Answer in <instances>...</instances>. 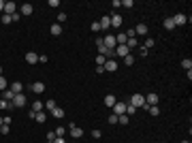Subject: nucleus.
<instances>
[{
  "mask_svg": "<svg viewBox=\"0 0 192 143\" xmlns=\"http://www.w3.org/2000/svg\"><path fill=\"white\" fill-rule=\"evenodd\" d=\"M145 103H147L149 107H152V105H158V94L156 92H149V94L145 96Z\"/></svg>",
  "mask_w": 192,
  "mask_h": 143,
  "instance_id": "12",
  "label": "nucleus"
},
{
  "mask_svg": "<svg viewBox=\"0 0 192 143\" xmlns=\"http://www.w3.org/2000/svg\"><path fill=\"white\" fill-rule=\"evenodd\" d=\"M49 7H60V0H49Z\"/></svg>",
  "mask_w": 192,
  "mask_h": 143,
  "instance_id": "47",
  "label": "nucleus"
},
{
  "mask_svg": "<svg viewBox=\"0 0 192 143\" xmlns=\"http://www.w3.org/2000/svg\"><path fill=\"white\" fill-rule=\"evenodd\" d=\"M7 88H9V84H7V79H4V77L0 75V92H4Z\"/></svg>",
  "mask_w": 192,
  "mask_h": 143,
  "instance_id": "34",
  "label": "nucleus"
},
{
  "mask_svg": "<svg viewBox=\"0 0 192 143\" xmlns=\"http://www.w3.org/2000/svg\"><path fill=\"white\" fill-rule=\"evenodd\" d=\"M43 107H45V105H43L41 100H34V105H32V111H34V113H38V111H43Z\"/></svg>",
  "mask_w": 192,
  "mask_h": 143,
  "instance_id": "29",
  "label": "nucleus"
},
{
  "mask_svg": "<svg viewBox=\"0 0 192 143\" xmlns=\"http://www.w3.org/2000/svg\"><path fill=\"white\" fill-rule=\"evenodd\" d=\"M2 24H11V15H2Z\"/></svg>",
  "mask_w": 192,
  "mask_h": 143,
  "instance_id": "42",
  "label": "nucleus"
},
{
  "mask_svg": "<svg viewBox=\"0 0 192 143\" xmlns=\"http://www.w3.org/2000/svg\"><path fill=\"white\" fill-rule=\"evenodd\" d=\"M171 19H173V24H175V28H177V26H186V24H188V17H186L184 13H177V15H173Z\"/></svg>",
  "mask_w": 192,
  "mask_h": 143,
  "instance_id": "4",
  "label": "nucleus"
},
{
  "mask_svg": "<svg viewBox=\"0 0 192 143\" xmlns=\"http://www.w3.org/2000/svg\"><path fill=\"white\" fill-rule=\"evenodd\" d=\"M92 30H94V32H100V24L94 22V24H92Z\"/></svg>",
  "mask_w": 192,
  "mask_h": 143,
  "instance_id": "43",
  "label": "nucleus"
},
{
  "mask_svg": "<svg viewBox=\"0 0 192 143\" xmlns=\"http://www.w3.org/2000/svg\"><path fill=\"white\" fill-rule=\"evenodd\" d=\"M11 103H13V107H15V109H19V107H26L28 98H26V94H24V92H19V94H15V98H13Z\"/></svg>",
  "mask_w": 192,
  "mask_h": 143,
  "instance_id": "1",
  "label": "nucleus"
},
{
  "mask_svg": "<svg viewBox=\"0 0 192 143\" xmlns=\"http://www.w3.org/2000/svg\"><path fill=\"white\" fill-rule=\"evenodd\" d=\"M115 103H118V98H115L113 94H107V96H105V107H109V109H111L113 105H115Z\"/></svg>",
  "mask_w": 192,
  "mask_h": 143,
  "instance_id": "15",
  "label": "nucleus"
},
{
  "mask_svg": "<svg viewBox=\"0 0 192 143\" xmlns=\"http://www.w3.org/2000/svg\"><path fill=\"white\" fill-rule=\"evenodd\" d=\"M0 132H2V135H9V124H2V126H0Z\"/></svg>",
  "mask_w": 192,
  "mask_h": 143,
  "instance_id": "40",
  "label": "nucleus"
},
{
  "mask_svg": "<svg viewBox=\"0 0 192 143\" xmlns=\"http://www.w3.org/2000/svg\"><path fill=\"white\" fill-rule=\"evenodd\" d=\"M51 34H53V36H60L62 34V26L60 24H51Z\"/></svg>",
  "mask_w": 192,
  "mask_h": 143,
  "instance_id": "22",
  "label": "nucleus"
},
{
  "mask_svg": "<svg viewBox=\"0 0 192 143\" xmlns=\"http://www.w3.org/2000/svg\"><path fill=\"white\" fill-rule=\"evenodd\" d=\"M122 7H126V9H130V7H132V0H124V2H122Z\"/></svg>",
  "mask_w": 192,
  "mask_h": 143,
  "instance_id": "45",
  "label": "nucleus"
},
{
  "mask_svg": "<svg viewBox=\"0 0 192 143\" xmlns=\"http://www.w3.org/2000/svg\"><path fill=\"white\" fill-rule=\"evenodd\" d=\"M149 32V28H147V24H137V28H134V34H139V36H145Z\"/></svg>",
  "mask_w": 192,
  "mask_h": 143,
  "instance_id": "11",
  "label": "nucleus"
},
{
  "mask_svg": "<svg viewBox=\"0 0 192 143\" xmlns=\"http://www.w3.org/2000/svg\"><path fill=\"white\" fill-rule=\"evenodd\" d=\"M0 13H4V2L0 0Z\"/></svg>",
  "mask_w": 192,
  "mask_h": 143,
  "instance_id": "50",
  "label": "nucleus"
},
{
  "mask_svg": "<svg viewBox=\"0 0 192 143\" xmlns=\"http://www.w3.org/2000/svg\"><path fill=\"white\" fill-rule=\"evenodd\" d=\"M111 109H113V115H124V113H126V103H120V100H118Z\"/></svg>",
  "mask_w": 192,
  "mask_h": 143,
  "instance_id": "5",
  "label": "nucleus"
},
{
  "mask_svg": "<svg viewBox=\"0 0 192 143\" xmlns=\"http://www.w3.org/2000/svg\"><path fill=\"white\" fill-rule=\"evenodd\" d=\"M98 24H100V30H109V28H111V17H109V15H107V17H103Z\"/></svg>",
  "mask_w": 192,
  "mask_h": 143,
  "instance_id": "16",
  "label": "nucleus"
},
{
  "mask_svg": "<svg viewBox=\"0 0 192 143\" xmlns=\"http://www.w3.org/2000/svg\"><path fill=\"white\" fill-rule=\"evenodd\" d=\"M45 107H47L49 111H51V109L56 107V100H47V103H45Z\"/></svg>",
  "mask_w": 192,
  "mask_h": 143,
  "instance_id": "41",
  "label": "nucleus"
},
{
  "mask_svg": "<svg viewBox=\"0 0 192 143\" xmlns=\"http://www.w3.org/2000/svg\"><path fill=\"white\" fill-rule=\"evenodd\" d=\"M124 64H126V66H132V64H134V56H132V54H128V56L124 58Z\"/></svg>",
  "mask_w": 192,
  "mask_h": 143,
  "instance_id": "33",
  "label": "nucleus"
},
{
  "mask_svg": "<svg viewBox=\"0 0 192 143\" xmlns=\"http://www.w3.org/2000/svg\"><path fill=\"white\" fill-rule=\"evenodd\" d=\"M103 43H105V47L111 49V51H115V47H118V43H115V36H113V34H107L105 38H103Z\"/></svg>",
  "mask_w": 192,
  "mask_h": 143,
  "instance_id": "3",
  "label": "nucleus"
},
{
  "mask_svg": "<svg viewBox=\"0 0 192 143\" xmlns=\"http://www.w3.org/2000/svg\"><path fill=\"white\" fill-rule=\"evenodd\" d=\"M68 126H71V137L73 139H81V137H83V130H81L79 126H75V124H68Z\"/></svg>",
  "mask_w": 192,
  "mask_h": 143,
  "instance_id": "10",
  "label": "nucleus"
},
{
  "mask_svg": "<svg viewBox=\"0 0 192 143\" xmlns=\"http://www.w3.org/2000/svg\"><path fill=\"white\" fill-rule=\"evenodd\" d=\"M107 122H109V124H118V115H113V113H111V115L107 118Z\"/></svg>",
  "mask_w": 192,
  "mask_h": 143,
  "instance_id": "39",
  "label": "nucleus"
},
{
  "mask_svg": "<svg viewBox=\"0 0 192 143\" xmlns=\"http://www.w3.org/2000/svg\"><path fill=\"white\" fill-rule=\"evenodd\" d=\"M9 90H13V92H15V94H19V92H22V90H24V85L19 84V81H15V84H13L11 88H9Z\"/></svg>",
  "mask_w": 192,
  "mask_h": 143,
  "instance_id": "26",
  "label": "nucleus"
},
{
  "mask_svg": "<svg viewBox=\"0 0 192 143\" xmlns=\"http://www.w3.org/2000/svg\"><path fill=\"white\" fill-rule=\"evenodd\" d=\"M111 26H113V28H120L122 26V17L120 15H111Z\"/></svg>",
  "mask_w": 192,
  "mask_h": 143,
  "instance_id": "21",
  "label": "nucleus"
},
{
  "mask_svg": "<svg viewBox=\"0 0 192 143\" xmlns=\"http://www.w3.org/2000/svg\"><path fill=\"white\" fill-rule=\"evenodd\" d=\"M34 120H36V122H38V124H43V122L47 120V115H45L43 111H38V113H36V115H34Z\"/></svg>",
  "mask_w": 192,
  "mask_h": 143,
  "instance_id": "30",
  "label": "nucleus"
},
{
  "mask_svg": "<svg viewBox=\"0 0 192 143\" xmlns=\"http://www.w3.org/2000/svg\"><path fill=\"white\" fill-rule=\"evenodd\" d=\"M181 143H190V141H188V139H186V141H181Z\"/></svg>",
  "mask_w": 192,
  "mask_h": 143,
  "instance_id": "51",
  "label": "nucleus"
},
{
  "mask_svg": "<svg viewBox=\"0 0 192 143\" xmlns=\"http://www.w3.org/2000/svg\"><path fill=\"white\" fill-rule=\"evenodd\" d=\"M32 11H34V7H32L30 2H26V4H22V9H19V15H32Z\"/></svg>",
  "mask_w": 192,
  "mask_h": 143,
  "instance_id": "13",
  "label": "nucleus"
},
{
  "mask_svg": "<svg viewBox=\"0 0 192 143\" xmlns=\"http://www.w3.org/2000/svg\"><path fill=\"white\" fill-rule=\"evenodd\" d=\"M147 113H149L152 118H156V115H160V109H158V105H152V107L147 109Z\"/></svg>",
  "mask_w": 192,
  "mask_h": 143,
  "instance_id": "23",
  "label": "nucleus"
},
{
  "mask_svg": "<svg viewBox=\"0 0 192 143\" xmlns=\"http://www.w3.org/2000/svg\"><path fill=\"white\" fill-rule=\"evenodd\" d=\"M128 122H130V118H128L126 113H124V115H118V124H122V126H126Z\"/></svg>",
  "mask_w": 192,
  "mask_h": 143,
  "instance_id": "28",
  "label": "nucleus"
},
{
  "mask_svg": "<svg viewBox=\"0 0 192 143\" xmlns=\"http://www.w3.org/2000/svg\"><path fill=\"white\" fill-rule=\"evenodd\" d=\"M105 62H107V58H105V56H100V54H98V58H96V64H98V66H103V64H105Z\"/></svg>",
  "mask_w": 192,
  "mask_h": 143,
  "instance_id": "37",
  "label": "nucleus"
},
{
  "mask_svg": "<svg viewBox=\"0 0 192 143\" xmlns=\"http://www.w3.org/2000/svg\"><path fill=\"white\" fill-rule=\"evenodd\" d=\"M96 49H98V54H100V56H105V54H107V47H105L103 38H98V41H96Z\"/></svg>",
  "mask_w": 192,
  "mask_h": 143,
  "instance_id": "19",
  "label": "nucleus"
},
{
  "mask_svg": "<svg viewBox=\"0 0 192 143\" xmlns=\"http://www.w3.org/2000/svg\"><path fill=\"white\" fill-rule=\"evenodd\" d=\"M128 54H130V49L126 47V45H118V47H115V56H118V58H126Z\"/></svg>",
  "mask_w": 192,
  "mask_h": 143,
  "instance_id": "8",
  "label": "nucleus"
},
{
  "mask_svg": "<svg viewBox=\"0 0 192 143\" xmlns=\"http://www.w3.org/2000/svg\"><path fill=\"white\" fill-rule=\"evenodd\" d=\"M58 22H66V13H58Z\"/></svg>",
  "mask_w": 192,
  "mask_h": 143,
  "instance_id": "46",
  "label": "nucleus"
},
{
  "mask_svg": "<svg viewBox=\"0 0 192 143\" xmlns=\"http://www.w3.org/2000/svg\"><path fill=\"white\" fill-rule=\"evenodd\" d=\"M51 115H53L56 120H62V118H64V109H60V107H53V109H51Z\"/></svg>",
  "mask_w": 192,
  "mask_h": 143,
  "instance_id": "18",
  "label": "nucleus"
},
{
  "mask_svg": "<svg viewBox=\"0 0 192 143\" xmlns=\"http://www.w3.org/2000/svg\"><path fill=\"white\" fill-rule=\"evenodd\" d=\"M30 90H32L34 94H43V92H45V84H43V81H34V84L30 85Z\"/></svg>",
  "mask_w": 192,
  "mask_h": 143,
  "instance_id": "9",
  "label": "nucleus"
},
{
  "mask_svg": "<svg viewBox=\"0 0 192 143\" xmlns=\"http://www.w3.org/2000/svg\"><path fill=\"white\" fill-rule=\"evenodd\" d=\"M143 47H145V49H152V47H154V38H145Z\"/></svg>",
  "mask_w": 192,
  "mask_h": 143,
  "instance_id": "35",
  "label": "nucleus"
},
{
  "mask_svg": "<svg viewBox=\"0 0 192 143\" xmlns=\"http://www.w3.org/2000/svg\"><path fill=\"white\" fill-rule=\"evenodd\" d=\"M126 47L130 49V51H132V49H134V47H137V38H134V36H132V38H128V41H126Z\"/></svg>",
  "mask_w": 192,
  "mask_h": 143,
  "instance_id": "31",
  "label": "nucleus"
},
{
  "mask_svg": "<svg viewBox=\"0 0 192 143\" xmlns=\"http://www.w3.org/2000/svg\"><path fill=\"white\" fill-rule=\"evenodd\" d=\"M128 103H130V105H134L137 109H141V107L145 105V96L137 92V94H132V96H130V100H128Z\"/></svg>",
  "mask_w": 192,
  "mask_h": 143,
  "instance_id": "2",
  "label": "nucleus"
},
{
  "mask_svg": "<svg viewBox=\"0 0 192 143\" xmlns=\"http://www.w3.org/2000/svg\"><path fill=\"white\" fill-rule=\"evenodd\" d=\"M134 113H137V107H134V105H130V103H126V115L130 118V115H134Z\"/></svg>",
  "mask_w": 192,
  "mask_h": 143,
  "instance_id": "24",
  "label": "nucleus"
},
{
  "mask_svg": "<svg viewBox=\"0 0 192 143\" xmlns=\"http://www.w3.org/2000/svg\"><path fill=\"white\" fill-rule=\"evenodd\" d=\"M126 41H128V36H126V32H120V34L115 36V43H118V45H126Z\"/></svg>",
  "mask_w": 192,
  "mask_h": 143,
  "instance_id": "20",
  "label": "nucleus"
},
{
  "mask_svg": "<svg viewBox=\"0 0 192 143\" xmlns=\"http://www.w3.org/2000/svg\"><path fill=\"white\" fill-rule=\"evenodd\" d=\"M17 13V4L15 2H4V15H15Z\"/></svg>",
  "mask_w": 192,
  "mask_h": 143,
  "instance_id": "7",
  "label": "nucleus"
},
{
  "mask_svg": "<svg viewBox=\"0 0 192 143\" xmlns=\"http://www.w3.org/2000/svg\"><path fill=\"white\" fill-rule=\"evenodd\" d=\"M0 126H2V118H0Z\"/></svg>",
  "mask_w": 192,
  "mask_h": 143,
  "instance_id": "53",
  "label": "nucleus"
},
{
  "mask_svg": "<svg viewBox=\"0 0 192 143\" xmlns=\"http://www.w3.org/2000/svg\"><path fill=\"white\" fill-rule=\"evenodd\" d=\"M181 66H184L186 71H192V60L190 58H184V60H181Z\"/></svg>",
  "mask_w": 192,
  "mask_h": 143,
  "instance_id": "27",
  "label": "nucleus"
},
{
  "mask_svg": "<svg viewBox=\"0 0 192 143\" xmlns=\"http://www.w3.org/2000/svg\"><path fill=\"white\" fill-rule=\"evenodd\" d=\"M53 143H66V141H64V137H56V141H53Z\"/></svg>",
  "mask_w": 192,
  "mask_h": 143,
  "instance_id": "49",
  "label": "nucleus"
},
{
  "mask_svg": "<svg viewBox=\"0 0 192 143\" xmlns=\"http://www.w3.org/2000/svg\"><path fill=\"white\" fill-rule=\"evenodd\" d=\"M162 26H164V30H173V28H175V24H173V19H171V17H167V19L162 22Z\"/></svg>",
  "mask_w": 192,
  "mask_h": 143,
  "instance_id": "25",
  "label": "nucleus"
},
{
  "mask_svg": "<svg viewBox=\"0 0 192 143\" xmlns=\"http://www.w3.org/2000/svg\"><path fill=\"white\" fill-rule=\"evenodd\" d=\"M56 137H64V132H66V128H64V126H60V128H56Z\"/></svg>",
  "mask_w": 192,
  "mask_h": 143,
  "instance_id": "36",
  "label": "nucleus"
},
{
  "mask_svg": "<svg viewBox=\"0 0 192 143\" xmlns=\"http://www.w3.org/2000/svg\"><path fill=\"white\" fill-rule=\"evenodd\" d=\"M103 69H105V73H115L118 71V62H115V60H107V62L103 64Z\"/></svg>",
  "mask_w": 192,
  "mask_h": 143,
  "instance_id": "6",
  "label": "nucleus"
},
{
  "mask_svg": "<svg viewBox=\"0 0 192 143\" xmlns=\"http://www.w3.org/2000/svg\"><path fill=\"white\" fill-rule=\"evenodd\" d=\"M0 109H15V107H13V103H9V100H2V98H0Z\"/></svg>",
  "mask_w": 192,
  "mask_h": 143,
  "instance_id": "32",
  "label": "nucleus"
},
{
  "mask_svg": "<svg viewBox=\"0 0 192 143\" xmlns=\"http://www.w3.org/2000/svg\"><path fill=\"white\" fill-rule=\"evenodd\" d=\"M24 58H26V62H28V64H36V62H38V56H36L34 51H28Z\"/></svg>",
  "mask_w": 192,
  "mask_h": 143,
  "instance_id": "14",
  "label": "nucleus"
},
{
  "mask_svg": "<svg viewBox=\"0 0 192 143\" xmlns=\"http://www.w3.org/2000/svg\"><path fill=\"white\" fill-rule=\"evenodd\" d=\"M92 137H94V139H100V130H92Z\"/></svg>",
  "mask_w": 192,
  "mask_h": 143,
  "instance_id": "48",
  "label": "nucleus"
},
{
  "mask_svg": "<svg viewBox=\"0 0 192 143\" xmlns=\"http://www.w3.org/2000/svg\"><path fill=\"white\" fill-rule=\"evenodd\" d=\"M0 75H2V66H0Z\"/></svg>",
  "mask_w": 192,
  "mask_h": 143,
  "instance_id": "52",
  "label": "nucleus"
},
{
  "mask_svg": "<svg viewBox=\"0 0 192 143\" xmlns=\"http://www.w3.org/2000/svg\"><path fill=\"white\" fill-rule=\"evenodd\" d=\"M13 98H15V92H13V90H9V88H7V90L2 92V100H9V103H11Z\"/></svg>",
  "mask_w": 192,
  "mask_h": 143,
  "instance_id": "17",
  "label": "nucleus"
},
{
  "mask_svg": "<svg viewBox=\"0 0 192 143\" xmlns=\"http://www.w3.org/2000/svg\"><path fill=\"white\" fill-rule=\"evenodd\" d=\"M111 7H113V9H120L122 2H120V0H113V2H111Z\"/></svg>",
  "mask_w": 192,
  "mask_h": 143,
  "instance_id": "44",
  "label": "nucleus"
},
{
  "mask_svg": "<svg viewBox=\"0 0 192 143\" xmlns=\"http://www.w3.org/2000/svg\"><path fill=\"white\" fill-rule=\"evenodd\" d=\"M47 141H49V143L56 141V132H53V130H49V132H47Z\"/></svg>",
  "mask_w": 192,
  "mask_h": 143,
  "instance_id": "38",
  "label": "nucleus"
}]
</instances>
